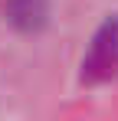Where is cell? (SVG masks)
I'll return each instance as SVG.
<instances>
[{
    "label": "cell",
    "instance_id": "obj_1",
    "mask_svg": "<svg viewBox=\"0 0 118 121\" xmlns=\"http://www.w3.org/2000/svg\"><path fill=\"white\" fill-rule=\"evenodd\" d=\"M118 75V17H108L89 46V56L82 59L85 82H108Z\"/></svg>",
    "mask_w": 118,
    "mask_h": 121
}]
</instances>
